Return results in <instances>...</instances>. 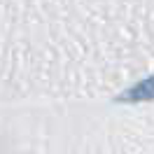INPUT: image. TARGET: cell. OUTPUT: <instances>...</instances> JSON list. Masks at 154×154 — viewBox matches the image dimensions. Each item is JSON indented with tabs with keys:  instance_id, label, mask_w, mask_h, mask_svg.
Returning <instances> with one entry per match:
<instances>
[{
	"instance_id": "obj_1",
	"label": "cell",
	"mask_w": 154,
	"mask_h": 154,
	"mask_svg": "<svg viewBox=\"0 0 154 154\" xmlns=\"http://www.w3.org/2000/svg\"><path fill=\"white\" fill-rule=\"evenodd\" d=\"M119 103H147V100H154V75L145 77L143 82H138L133 87H128L124 94L117 96Z\"/></svg>"
}]
</instances>
